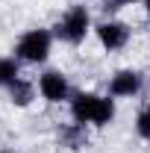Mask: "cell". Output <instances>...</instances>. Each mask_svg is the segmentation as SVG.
<instances>
[{"mask_svg": "<svg viewBox=\"0 0 150 153\" xmlns=\"http://www.w3.org/2000/svg\"><path fill=\"white\" fill-rule=\"evenodd\" d=\"M144 91V74L138 68H118L109 79H106V94L115 100H132Z\"/></svg>", "mask_w": 150, "mask_h": 153, "instance_id": "cell-6", "label": "cell"}, {"mask_svg": "<svg viewBox=\"0 0 150 153\" xmlns=\"http://www.w3.org/2000/svg\"><path fill=\"white\" fill-rule=\"evenodd\" d=\"M94 38L106 53H121L132 41V27L121 18H103L94 24Z\"/></svg>", "mask_w": 150, "mask_h": 153, "instance_id": "cell-5", "label": "cell"}, {"mask_svg": "<svg viewBox=\"0 0 150 153\" xmlns=\"http://www.w3.org/2000/svg\"><path fill=\"white\" fill-rule=\"evenodd\" d=\"M6 97H9V103L15 106V109H27V106H33L38 97V88H36V79H30V76L21 74L9 88H6Z\"/></svg>", "mask_w": 150, "mask_h": 153, "instance_id": "cell-7", "label": "cell"}, {"mask_svg": "<svg viewBox=\"0 0 150 153\" xmlns=\"http://www.w3.org/2000/svg\"><path fill=\"white\" fill-rule=\"evenodd\" d=\"M18 76H21V62L15 56H0V88L6 91Z\"/></svg>", "mask_w": 150, "mask_h": 153, "instance_id": "cell-9", "label": "cell"}, {"mask_svg": "<svg viewBox=\"0 0 150 153\" xmlns=\"http://www.w3.org/2000/svg\"><path fill=\"white\" fill-rule=\"evenodd\" d=\"M53 41H56V36L50 27H30L18 36L12 56L21 65H44L53 53Z\"/></svg>", "mask_w": 150, "mask_h": 153, "instance_id": "cell-3", "label": "cell"}, {"mask_svg": "<svg viewBox=\"0 0 150 153\" xmlns=\"http://www.w3.org/2000/svg\"><path fill=\"white\" fill-rule=\"evenodd\" d=\"M36 88H38V97L44 103H50V106H62V103L68 106L71 94L76 91L71 85V79H68V74L59 71V68H44L36 76Z\"/></svg>", "mask_w": 150, "mask_h": 153, "instance_id": "cell-4", "label": "cell"}, {"mask_svg": "<svg viewBox=\"0 0 150 153\" xmlns=\"http://www.w3.org/2000/svg\"><path fill=\"white\" fill-rule=\"evenodd\" d=\"M0 153H15V150H0Z\"/></svg>", "mask_w": 150, "mask_h": 153, "instance_id": "cell-12", "label": "cell"}, {"mask_svg": "<svg viewBox=\"0 0 150 153\" xmlns=\"http://www.w3.org/2000/svg\"><path fill=\"white\" fill-rule=\"evenodd\" d=\"M59 141H62V147H68V150H85L88 147V127H82V124H62L59 127Z\"/></svg>", "mask_w": 150, "mask_h": 153, "instance_id": "cell-8", "label": "cell"}, {"mask_svg": "<svg viewBox=\"0 0 150 153\" xmlns=\"http://www.w3.org/2000/svg\"><path fill=\"white\" fill-rule=\"evenodd\" d=\"M68 115L74 124L82 127H94V130H103L109 127L118 115V100L112 94H100V91H85V88H76L71 100H68Z\"/></svg>", "mask_w": 150, "mask_h": 153, "instance_id": "cell-1", "label": "cell"}, {"mask_svg": "<svg viewBox=\"0 0 150 153\" xmlns=\"http://www.w3.org/2000/svg\"><path fill=\"white\" fill-rule=\"evenodd\" d=\"M94 24H97V21L91 18V9H88L85 3H74V6H68L56 18V24H53L50 30H53L56 41L68 44V47H79V44L94 33Z\"/></svg>", "mask_w": 150, "mask_h": 153, "instance_id": "cell-2", "label": "cell"}, {"mask_svg": "<svg viewBox=\"0 0 150 153\" xmlns=\"http://www.w3.org/2000/svg\"><path fill=\"white\" fill-rule=\"evenodd\" d=\"M141 9H144V15H147V21H150V0H141Z\"/></svg>", "mask_w": 150, "mask_h": 153, "instance_id": "cell-11", "label": "cell"}, {"mask_svg": "<svg viewBox=\"0 0 150 153\" xmlns=\"http://www.w3.org/2000/svg\"><path fill=\"white\" fill-rule=\"evenodd\" d=\"M132 127H135V135H138L141 141H147V144H150V103L138 106V112H135V121H132Z\"/></svg>", "mask_w": 150, "mask_h": 153, "instance_id": "cell-10", "label": "cell"}]
</instances>
